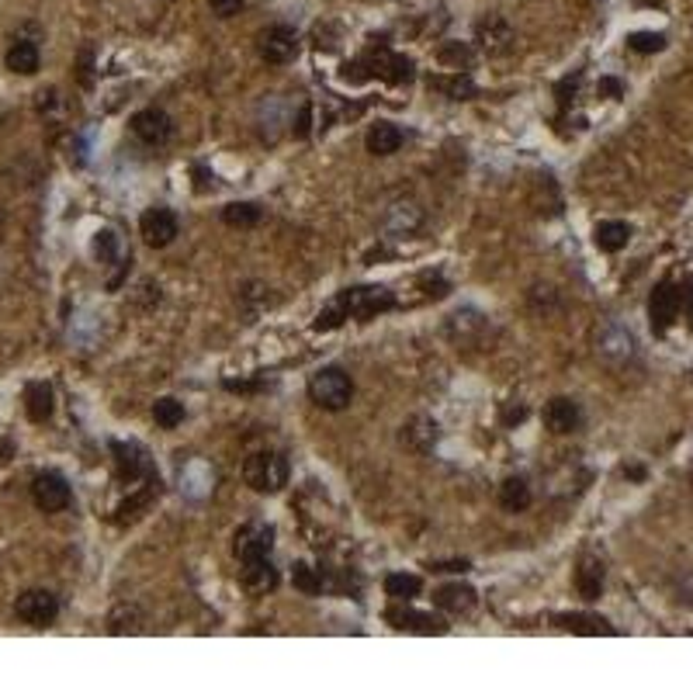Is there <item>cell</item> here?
<instances>
[{"label": "cell", "instance_id": "obj_33", "mask_svg": "<svg viewBox=\"0 0 693 693\" xmlns=\"http://www.w3.org/2000/svg\"><path fill=\"white\" fill-rule=\"evenodd\" d=\"M291 582H295V589H302L305 597H315V593H323V579H319V572H315L313 565H305V561H298V565H295V572H291Z\"/></svg>", "mask_w": 693, "mask_h": 693}, {"label": "cell", "instance_id": "obj_16", "mask_svg": "<svg viewBox=\"0 0 693 693\" xmlns=\"http://www.w3.org/2000/svg\"><path fill=\"white\" fill-rule=\"evenodd\" d=\"M486 330H489V315H482L479 309H458L448 319V336L458 347L461 343H475Z\"/></svg>", "mask_w": 693, "mask_h": 693}, {"label": "cell", "instance_id": "obj_24", "mask_svg": "<svg viewBox=\"0 0 693 693\" xmlns=\"http://www.w3.org/2000/svg\"><path fill=\"white\" fill-rule=\"evenodd\" d=\"M4 63H7V69L11 73H22V77H32L35 69L42 67V56H39V45L35 42H24V39H18V42L7 49V56H4Z\"/></svg>", "mask_w": 693, "mask_h": 693}, {"label": "cell", "instance_id": "obj_4", "mask_svg": "<svg viewBox=\"0 0 693 693\" xmlns=\"http://www.w3.org/2000/svg\"><path fill=\"white\" fill-rule=\"evenodd\" d=\"M257 52L270 67H285L298 56V32L291 24H268L257 35Z\"/></svg>", "mask_w": 693, "mask_h": 693}, {"label": "cell", "instance_id": "obj_18", "mask_svg": "<svg viewBox=\"0 0 693 693\" xmlns=\"http://www.w3.org/2000/svg\"><path fill=\"white\" fill-rule=\"evenodd\" d=\"M437 437H441V426L437 420H430V416H413L409 424H403V441L409 451H416V454H426V451L437 444Z\"/></svg>", "mask_w": 693, "mask_h": 693}, {"label": "cell", "instance_id": "obj_1", "mask_svg": "<svg viewBox=\"0 0 693 693\" xmlns=\"http://www.w3.org/2000/svg\"><path fill=\"white\" fill-rule=\"evenodd\" d=\"M309 399L326 413H340L347 409L354 399V381L343 368H319L313 378H309Z\"/></svg>", "mask_w": 693, "mask_h": 693}, {"label": "cell", "instance_id": "obj_14", "mask_svg": "<svg viewBox=\"0 0 693 693\" xmlns=\"http://www.w3.org/2000/svg\"><path fill=\"white\" fill-rule=\"evenodd\" d=\"M420 225H424V208L413 198H399L396 205L385 208V229L392 236H413Z\"/></svg>", "mask_w": 693, "mask_h": 693}, {"label": "cell", "instance_id": "obj_30", "mask_svg": "<svg viewBox=\"0 0 693 693\" xmlns=\"http://www.w3.org/2000/svg\"><path fill=\"white\" fill-rule=\"evenodd\" d=\"M600 354H604L606 360H627L634 354V340H631V333L621 330V326H610V330H604V336H600Z\"/></svg>", "mask_w": 693, "mask_h": 693}, {"label": "cell", "instance_id": "obj_34", "mask_svg": "<svg viewBox=\"0 0 693 693\" xmlns=\"http://www.w3.org/2000/svg\"><path fill=\"white\" fill-rule=\"evenodd\" d=\"M666 35L662 32H634V35H627V45L634 49V52H642V56H652V52H662L666 49Z\"/></svg>", "mask_w": 693, "mask_h": 693}, {"label": "cell", "instance_id": "obj_21", "mask_svg": "<svg viewBox=\"0 0 693 693\" xmlns=\"http://www.w3.org/2000/svg\"><path fill=\"white\" fill-rule=\"evenodd\" d=\"M475 589L465 586V582H451V586H441L437 593H433V604L441 606V610H448V614H469L471 606H475Z\"/></svg>", "mask_w": 693, "mask_h": 693}, {"label": "cell", "instance_id": "obj_38", "mask_svg": "<svg viewBox=\"0 0 693 693\" xmlns=\"http://www.w3.org/2000/svg\"><path fill=\"white\" fill-rule=\"evenodd\" d=\"M291 132H295V139H305V135L313 132V105L298 108V114L291 118Z\"/></svg>", "mask_w": 693, "mask_h": 693}, {"label": "cell", "instance_id": "obj_15", "mask_svg": "<svg viewBox=\"0 0 693 693\" xmlns=\"http://www.w3.org/2000/svg\"><path fill=\"white\" fill-rule=\"evenodd\" d=\"M579 424H582V409L576 399L559 396V399H552V403L544 406V426H548L552 433H572V430H579Z\"/></svg>", "mask_w": 693, "mask_h": 693}, {"label": "cell", "instance_id": "obj_36", "mask_svg": "<svg viewBox=\"0 0 693 693\" xmlns=\"http://www.w3.org/2000/svg\"><path fill=\"white\" fill-rule=\"evenodd\" d=\"M343 323H347V315H343L340 302L333 298V302H330V305H326V309L313 319V330L315 333H326V330H336V326H343Z\"/></svg>", "mask_w": 693, "mask_h": 693}, {"label": "cell", "instance_id": "obj_3", "mask_svg": "<svg viewBox=\"0 0 693 693\" xmlns=\"http://www.w3.org/2000/svg\"><path fill=\"white\" fill-rule=\"evenodd\" d=\"M340 309L347 319H371L378 313L396 309V295L388 288H375V285H360V288H347L336 295Z\"/></svg>", "mask_w": 693, "mask_h": 693}, {"label": "cell", "instance_id": "obj_40", "mask_svg": "<svg viewBox=\"0 0 693 693\" xmlns=\"http://www.w3.org/2000/svg\"><path fill=\"white\" fill-rule=\"evenodd\" d=\"M600 94L617 101V97L625 94V87H621V80H614V77H604V80H600Z\"/></svg>", "mask_w": 693, "mask_h": 693}, {"label": "cell", "instance_id": "obj_19", "mask_svg": "<svg viewBox=\"0 0 693 693\" xmlns=\"http://www.w3.org/2000/svg\"><path fill=\"white\" fill-rule=\"evenodd\" d=\"M604 579H606L604 561L593 559V555H586V559L579 561V569H576V589H579L582 600H600Z\"/></svg>", "mask_w": 693, "mask_h": 693}, {"label": "cell", "instance_id": "obj_10", "mask_svg": "<svg viewBox=\"0 0 693 693\" xmlns=\"http://www.w3.org/2000/svg\"><path fill=\"white\" fill-rule=\"evenodd\" d=\"M132 132L146 146H163L174 135V122H170V114L160 112V108H142V112L132 114Z\"/></svg>", "mask_w": 693, "mask_h": 693}, {"label": "cell", "instance_id": "obj_13", "mask_svg": "<svg viewBox=\"0 0 693 693\" xmlns=\"http://www.w3.org/2000/svg\"><path fill=\"white\" fill-rule=\"evenodd\" d=\"M385 617L392 621V627H399V631H416V634H444L448 625L441 621V617H433V614H420V610H413V606H388L385 610Z\"/></svg>", "mask_w": 693, "mask_h": 693}, {"label": "cell", "instance_id": "obj_5", "mask_svg": "<svg viewBox=\"0 0 693 693\" xmlns=\"http://www.w3.org/2000/svg\"><path fill=\"white\" fill-rule=\"evenodd\" d=\"M32 499L42 514H59L73 503V492H69V482L59 475V471H39L32 479Z\"/></svg>", "mask_w": 693, "mask_h": 693}, {"label": "cell", "instance_id": "obj_8", "mask_svg": "<svg viewBox=\"0 0 693 693\" xmlns=\"http://www.w3.org/2000/svg\"><path fill=\"white\" fill-rule=\"evenodd\" d=\"M139 233H142V240H146L150 246L163 250V246H170L174 240H178L180 223H178V215H174L170 208L157 205V208H146V212H142V219H139Z\"/></svg>", "mask_w": 693, "mask_h": 693}, {"label": "cell", "instance_id": "obj_29", "mask_svg": "<svg viewBox=\"0 0 693 693\" xmlns=\"http://www.w3.org/2000/svg\"><path fill=\"white\" fill-rule=\"evenodd\" d=\"M555 625L561 631H572V634H614V627L597 614H559Z\"/></svg>", "mask_w": 693, "mask_h": 693}, {"label": "cell", "instance_id": "obj_32", "mask_svg": "<svg viewBox=\"0 0 693 693\" xmlns=\"http://www.w3.org/2000/svg\"><path fill=\"white\" fill-rule=\"evenodd\" d=\"M153 420H157L163 430H174V426L184 424V403L170 399V396H163V399L153 403Z\"/></svg>", "mask_w": 693, "mask_h": 693}, {"label": "cell", "instance_id": "obj_17", "mask_svg": "<svg viewBox=\"0 0 693 693\" xmlns=\"http://www.w3.org/2000/svg\"><path fill=\"white\" fill-rule=\"evenodd\" d=\"M403 142H406V132L396 125V122H375V125L368 129V139H364L368 153H375V157H392V153H399Z\"/></svg>", "mask_w": 693, "mask_h": 693}, {"label": "cell", "instance_id": "obj_31", "mask_svg": "<svg viewBox=\"0 0 693 693\" xmlns=\"http://www.w3.org/2000/svg\"><path fill=\"white\" fill-rule=\"evenodd\" d=\"M264 219V208L257 202H233L223 208V223L233 225V229H250Z\"/></svg>", "mask_w": 693, "mask_h": 693}, {"label": "cell", "instance_id": "obj_6", "mask_svg": "<svg viewBox=\"0 0 693 693\" xmlns=\"http://www.w3.org/2000/svg\"><path fill=\"white\" fill-rule=\"evenodd\" d=\"M679 309H683V291L676 288L672 281H662L655 285L649 298V319H652V333L662 336L670 330L672 323L679 319Z\"/></svg>", "mask_w": 693, "mask_h": 693}, {"label": "cell", "instance_id": "obj_22", "mask_svg": "<svg viewBox=\"0 0 693 693\" xmlns=\"http://www.w3.org/2000/svg\"><path fill=\"white\" fill-rule=\"evenodd\" d=\"M52 388L45 385V381H32L28 388H24V413H28V420L32 424H45L49 416H52Z\"/></svg>", "mask_w": 693, "mask_h": 693}, {"label": "cell", "instance_id": "obj_23", "mask_svg": "<svg viewBox=\"0 0 693 693\" xmlns=\"http://www.w3.org/2000/svg\"><path fill=\"white\" fill-rule=\"evenodd\" d=\"M593 243L600 246L604 253H617L631 243V225L621 223V219H606V223H597L593 229Z\"/></svg>", "mask_w": 693, "mask_h": 693}, {"label": "cell", "instance_id": "obj_9", "mask_svg": "<svg viewBox=\"0 0 693 693\" xmlns=\"http://www.w3.org/2000/svg\"><path fill=\"white\" fill-rule=\"evenodd\" d=\"M475 42H479V49H482L486 56H506L516 42V32L510 28L506 18L489 14L486 22H479V28H475Z\"/></svg>", "mask_w": 693, "mask_h": 693}, {"label": "cell", "instance_id": "obj_12", "mask_svg": "<svg viewBox=\"0 0 693 693\" xmlns=\"http://www.w3.org/2000/svg\"><path fill=\"white\" fill-rule=\"evenodd\" d=\"M270 548H274V527L270 524H246L243 531L236 534V559L240 561L270 559Z\"/></svg>", "mask_w": 693, "mask_h": 693}, {"label": "cell", "instance_id": "obj_35", "mask_svg": "<svg viewBox=\"0 0 693 693\" xmlns=\"http://www.w3.org/2000/svg\"><path fill=\"white\" fill-rule=\"evenodd\" d=\"M94 257L105 260V264L118 260V236H114L112 229H101V233L94 236Z\"/></svg>", "mask_w": 693, "mask_h": 693}, {"label": "cell", "instance_id": "obj_2", "mask_svg": "<svg viewBox=\"0 0 693 693\" xmlns=\"http://www.w3.org/2000/svg\"><path fill=\"white\" fill-rule=\"evenodd\" d=\"M243 479L253 492H281L288 486V461L274 451H257L246 458Z\"/></svg>", "mask_w": 693, "mask_h": 693}, {"label": "cell", "instance_id": "obj_41", "mask_svg": "<svg viewBox=\"0 0 693 693\" xmlns=\"http://www.w3.org/2000/svg\"><path fill=\"white\" fill-rule=\"evenodd\" d=\"M437 572H469V561H448V565H433Z\"/></svg>", "mask_w": 693, "mask_h": 693}, {"label": "cell", "instance_id": "obj_26", "mask_svg": "<svg viewBox=\"0 0 693 693\" xmlns=\"http://www.w3.org/2000/svg\"><path fill=\"white\" fill-rule=\"evenodd\" d=\"M375 69H378L388 84H396V87H403V84H409V80L416 77V63H413L409 56H392V52H381Z\"/></svg>", "mask_w": 693, "mask_h": 693}, {"label": "cell", "instance_id": "obj_7", "mask_svg": "<svg viewBox=\"0 0 693 693\" xmlns=\"http://www.w3.org/2000/svg\"><path fill=\"white\" fill-rule=\"evenodd\" d=\"M14 614L22 617L24 625L32 627H49L56 617H59V600L49 593V589H28L18 597L14 604Z\"/></svg>", "mask_w": 693, "mask_h": 693}, {"label": "cell", "instance_id": "obj_39", "mask_svg": "<svg viewBox=\"0 0 693 693\" xmlns=\"http://www.w3.org/2000/svg\"><path fill=\"white\" fill-rule=\"evenodd\" d=\"M208 7H212V14H219V18H233V14L243 11V0H208Z\"/></svg>", "mask_w": 693, "mask_h": 693}, {"label": "cell", "instance_id": "obj_25", "mask_svg": "<svg viewBox=\"0 0 693 693\" xmlns=\"http://www.w3.org/2000/svg\"><path fill=\"white\" fill-rule=\"evenodd\" d=\"M240 565H243V586L250 593H270L278 586V569L270 565V559L240 561Z\"/></svg>", "mask_w": 693, "mask_h": 693}, {"label": "cell", "instance_id": "obj_27", "mask_svg": "<svg viewBox=\"0 0 693 693\" xmlns=\"http://www.w3.org/2000/svg\"><path fill=\"white\" fill-rule=\"evenodd\" d=\"M424 589V579L413 576V572H388L385 576V593L396 600V604H413Z\"/></svg>", "mask_w": 693, "mask_h": 693}, {"label": "cell", "instance_id": "obj_28", "mask_svg": "<svg viewBox=\"0 0 693 693\" xmlns=\"http://www.w3.org/2000/svg\"><path fill=\"white\" fill-rule=\"evenodd\" d=\"M499 506L506 514H520L531 506V486L520 479V475H510L503 486H499Z\"/></svg>", "mask_w": 693, "mask_h": 693}, {"label": "cell", "instance_id": "obj_11", "mask_svg": "<svg viewBox=\"0 0 693 693\" xmlns=\"http://www.w3.org/2000/svg\"><path fill=\"white\" fill-rule=\"evenodd\" d=\"M114 454V465H118V479L122 482H135V479H150L153 475V465H150V458H146V451L139 448V444H125V441H112L108 444Z\"/></svg>", "mask_w": 693, "mask_h": 693}, {"label": "cell", "instance_id": "obj_20", "mask_svg": "<svg viewBox=\"0 0 693 693\" xmlns=\"http://www.w3.org/2000/svg\"><path fill=\"white\" fill-rule=\"evenodd\" d=\"M430 90H441L444 97H451V101H469V97H475V80H471L469 73H461V69H454L451 77H441V73H430Z\"/></svg>", "mask_w": 693, "mask_h": 693}, {"label": "cell", "instance_id": "obj_37", "mask_svg": "<svg viewBox=\"0 0 693 693\" xmlns=\"http://www.w3.org/2000/svg\"><path fill=\"white\" fill-rule=\"evenodd\" d=\"M441 63H454V69H469L471 67V49L461 42H448L441 45Z\"/></svg>", "mask_w": 693, "mask_h": 693}]
</instances>
